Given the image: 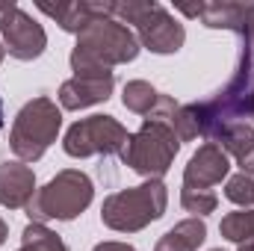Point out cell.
I'll list each match as a JSON object with an SVG mask.
<instances>
[{"label":"cell","mask_w":254,"mask_h":251,"mask_svg":"<svg viewBox=\"0 0 254 251\" xmlns=\"http://www.w3.org/2000/svg\"><path fill=\"white\" fill-rule=\"evenodd\" d=\"M192 110H195V119H198V130H201V136L207 142H213L228 125L252 122L254 119V54L249 51V45H240L234 74L225 83V89H219L207 101H195Z\"/></svg>","instance_id":"1"},{"label":"cell","mask_w":254,"mask_h":251,"mask_svg":"<svg viewBox=\"0 0 254 251\" xmlns=\"http://www.w3.org/2000/svg\"><path fill=\"white\" fill-rule=\"evenodd\" d=\"M139 39L136 33L116 21L113 15H101L95 18L74 42L71 48V71H89V68H116V65H127L139 57Z\"/></svg>","instance_id":"2"},{"label":"cell","mask_w":254,"mask_h":251,"mask_svg":"<svg viewBox=\"0 0 254 251\" xmlns=\"http://www.w3.org/2000/svg\"><path fill=\"white\" fill-rule=\"evenodd\" d=\"M110 12L116 21L133 27L139 48L157 57H172L187 42L184 24L157 0H110Z\"/></svg>","instance_id":"3"},{"label":"cell","mask_w":254,"mask_h":251,"mask_svg":"<svg viewBox=\"0 0 254 251\" xmlns=\"http://www.w3.org/2000/svg\"><path fill=\"white\" fill-rule=\"evenodd\" d=\"M166 207H169L166 184L163 181H145L139 187H127L107 195L101 204V222L110 231L136 234V231H145L151 222L163 219Z\"/></svg>","instance_id":"4"},{"label":"cell","mask_w":254,"mask_h":251,"mask_svg":"<svg viewBox=\"0 0 254 251\" xmlns=\"http://www.w3.org/2000/svg\"><path fill=\"white\" fill-rule=\"evenodd\" d=\"M95 198V184L80 169L57 172L42 189H36L33 201L24 207L30 222L48 225V222H71L77 219Z\"/></svg>","instance_id":"5"},{"label":"cell","mask_w":254,"mask_h":251,"mask_svg":"<svg viewBox=\"0 0 254 251\" xmlns=\"http://www.w3.org/2000/svg\"><path fill=\"white\" fill-rule=\"evenodd\" d=\"M181 151V139L169 122L157 116H145L142 127L127 136V145L122 148V163L130 172L142 175L145 181H163V175L172 169L175 157Z\"/></svg>","instance_id":"6"},{"label":"cell","mask_w":254,"mask_h":251,"mask_svg":"<svg viewBox=\"0 0 254 251\" xmlns=\"http://www.w3.org/2000/svg\"><path fill=\"white\" fill-rule=\"evenodd\" d=\"M60 127H63V107H57V101H51L48 95H39L18 110L9 130V148L21 163H36L57 142Z\"/></svg>","instance_id":"7"},{"label":"cell","mask_w":254,"mask_h":251,"mask_svg":"<svg viewBox=\"0 0 254 251\" xmlns=\"http://www.w3.org/2000/svg\"><path fill=\"white\" fill-rule=\"evenodd\" d=\"M127 136H130L127 127L116 116H89L65 130L63 151L77 160L113 157V154H122V148L127 145Z\"/></svg>","instance_id":"8"},{"label":"cell","mask_w":254,"mask_h":251,"mask_svg":"<svg viewBox=\"0 0 254 251\" xmlns=\"http://www.w3.org/2000/svg\"><path fill=\"white\" fill-rule=\"evenodd\" d=\"M0 36H3L6 54L18 63H33L48 48L45 27L15 3H0Z\"/></svg>","instance_id":"9"},{"label":"cell","mask_w":254,"mask_h":251,"mask_svg":"<svg viewBox=\"0 0 254 251\" xmlns=\"http://www.w3.org/2000/svg\"><path fill=\"white\" fill-rule=\"evenodd\" d=\"M116 89V74L110 68H89V71H77L74 77H68L60 86V107L63 110H86L95 104H107L110 95Z\"/></svg>","instance_id":"10"},{"label":"cell","mask_w":254,"mask_h":251,"mask_svg":"<svg viewBox=\"0 0 254 251\" xmlns=\"http://www.w3.org/2000/svg\"><path fill=\"white\" fill-rule=\"evenodd\" d=\"M231 178V160L216 142L198 145V151L184 166V187L190 189H210Z\"/></svg>","instance_id":"11"},{"label":"cell","mask_w":254,"mask_h":251,"mask_svg":"<svg viewBox=\"0 0 254 251\" xmlns=\"http://www.w3.org/2000/svg\"><path fill=\"white\" fill-rule=\"evenodd\" d=\"M36 195V172L21 160L0 163V207L24 210Z\"/></svg>","instance_id":"12"},{"label":"cell","mask_w":254,"mask_h":251,"mask_svg":"<svg viewBox=\"0 0 254 251\" xmlns=\"http://www.w3.org/2000/svg\"><path fill=\"white\" fill-rule=\"evenodd\" d=\"M39 12H45L48 18H54L60 24V30L74 33V36H80L95 18L113 15L110 12V3H95V0H71V3H57V6L39 3Z\"/></svg>","instance_id":"13"},{"label":"cell","mask_w":254,"mask_h":251,"mask_svg":"<svg viewBox=\"0 0 254 251\" xmlns=\"http://www.w3.org/2000/svg\"><path fill=\"white\" fill-rule=\"evenodd\" d=\"M254 3H204L201 9V24L210 30H231L237 36H243L246 21L252 15Z\"/></svg>","instance_id":"14"},{"label":"cell","mask_w":254,"mask_h":251,"mask_svg":"<svg viewBox=\"0 0 254 251\" xmlns=\"http://www.w3.org/2000/svg\"><path fill=\"white\" fill-rule=\"evenodd\" d=\"M204 240H207V225H204V219H184V222H178L175 228H169L160 240H157V246L154 251H198L204 246Z\"/></svg>","instance_id":"15"},{"label":"cell","mask_w":254,"mask_h":251,"mask_svg":"<svg viewBox=\"0 0 254 251\" xmlns=\"http://www.w3.org/2000/svg\"><path fill=\"white\" fill-rule=\"evenodd\" d=\"M213 142H216L228 157H234L237 163H246V160L254 154V127H252V122L228 125Z\"/></svg>","instance_id":"16"},{"label":"cell","mask_w":254,"mask_h":251,"mask_svg":"<svg viewBox=\"0 0 254 251\" xmlns=\"http://www.w3.org/2000/svg\"><path fill=\"white\" fill-rule=\"evenodd\" d=\"M157 98H160V92L148 80H127L122 89V104L136 116H148L157 107Z\"/></svg>","instance_id":"17"},{"label":"cell","mask_w":254,"mask_h":251,"mask_svg":"<svg viewBox=\"0 0 254 251\" xmlns=\"http://www.w3.org/2000/svg\"><path fill=\"white\" fill-rule=\"evenodd\" d=\"M219 234H222L228 243H237V246L252 243L254 240V207H249V210H234V213L222 216Z\"/></svg>","instance_id":"18"},{"label":"cell","mask_w":254,"mask_h":251,"mask_svg":"<svg viewBox=\"0 0 254 251\" xmlns=\"http://www.w3.org/2000/svg\"><path fill=\"white\" fill-rule=\"evenodd\" d=\"M18 251H68V246L63 243V237L57 231H51L48 225L30 222L21 234V246Z\"/></svg>","instance_id":"19"},{"label":"cell","mask_w":254,"mask_h":251,"mask_svg":"<svg viewBox=\"0 0 254 251\" xmlns=\"http://www.w3.org/2000/svg\"><path fill=\"white\" fill-rule=\"evenodd\" d=\"M181 207L192 213L195 219H204L210 213H216L219 207V198L213 189H190V187H181Z\"/></svg>","instance_id":"20"},{"label":"cell","mask_w":254,"mask_h":251,"mask_svg":"<svg viewBox=\"0 0 254 251\" xmlns=\"http://www.w3.org/2000/svg\"><path fill=\"white\" fill-rule=\"evenodd\" d=\"M225 198L231 204H237L240 210H249L254 207V178L252 175H231L228 184H225Z\"/></svg>","instance_id":"21"},{"label":"cell","mask_w":254,"mask_h":251,"mask_svg":"<svg viewBox=\"0 0 254 251\" xmlns=\"http://www.w3.org/2000/svg\"><path fill=\"white\" fill-rule=\"evenodd\" d=\"M243 45H249V51L254 54V6H252V15H249V21H246V30H243Z\"/></svg>","instance_id":"22"},{"label":"cell","mask_w":254,"mask_h":251,"mask_svg":"<svg viewBox=\"0 0 254 251\" xmlns=\"http://www.w3.org/2000/svg\"><path fill=\"white\" fill-rule=\"evenodd\" d=\"M92 251H136L130 243H116V240H107V243H98Z\"/></svg>","instance_id":"23"},{"label":"cell","mask_w":254,"mask_h":251,"mask_svg":"<svg viewBox=\"0 0 254 251\" xmlns=\"http://www.w3.org/2000/svg\"><path fill=\"white\" fill-rule=\"evenodd\" d=\"M175 9H178V12H184L187 18H201V9H204V3H178Z\"/></svg>","instance_id":"24"},{"label":"cell","mask_w":254,"mask_h":251,"mask_svg":"<svg viewBox=\"0 0 254 251\" xmlns=\"http://www.w3.org/2000/svg\"><path fill=\"white\" fill-rule=\"evenodd\" d=\"M6 237H9V225H6V222L0 219V246L6 243Z\"/></svg>","instance_id":"25"},{"label":"cell","mask_w":254,"mask_h":251,"mask_svg":"<svg viewBox=\"0 0 254 251\" xmlns=\"http://www.w3.org/2000/svg\"><path fill=\"white\" fill-rule=\"evenodd\" d=\"M240 251H254V240H252V243H243V246H240Z\"/></svg>","instance_id":"26"},{"label":"cell","mask_w":254,"mask_h":251,"mask_svg":"<svg viewBox=\"0 0 254 251\" xmlns=\"http://www.w3.org/2000/svg\"><path fill=\"white\" fill-rule=\"evenodd\" d=\"M6 60V48H3V42H0V63Z\"/></svg>","instance_id":"27"},{"label":"cell","mask_w":254,"mask_h":251,"mask_svg":"<svg viewBox=\"0 0 254 251\" xmlns=\"http://www.w3.org/2000/svg\"><path fill=\"white\" fill-rule=\"evenodd\" d=\"M0 127H3V98H0Z\"/></svg>","instance_id":"28"},{"label":"cell","mask_w":254,"mask_h":251,"mask_svg":"<svg viewBox=\"0 0 254 251\" xmlns=\"http://www.w3.org/2000/svg\"><path fill=\"white\" fill-rule=\"evenodd\" d=\"M210 251H222V249H210Z\"/></svg>","instance_id":"29"}]
</instances>
